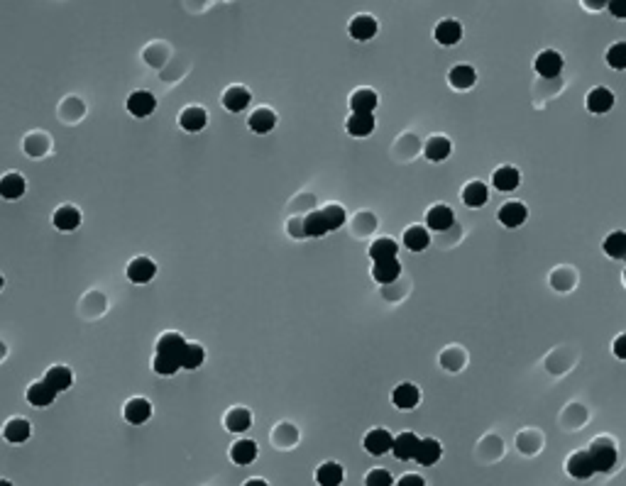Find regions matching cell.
Masks as SVG:
<instances>
[{
    "label": "cell",
    "instance_id": "8d00e7d4",
    "mask_svg": "<svg viewBox=\"0 0 626 486\" xmlns=\"http://www.w3.org/2000/svg\"><path fill=\"white\" fill-rule=\"evenodd\" d=\"M451 139L446 137H431L426 142V159L431 162H443L446 157H451Z\"/></svg>",
    "mask_w": 626,
    "mask_h": 486
},
{
    "label": "cell",
    "instance_id": "f1b7e54d",
    "mask_svg": "<svg viewBox=\"0 0 626 486\" xmlns=\"http://www.w3.org/2000/svg\"><path fill=\"white\" fill-rule=\"evenodd\" d=\"M521 176L519 171L514 169V166H501V169L494 171V176H492V184H494L496 191H504V194H509V191H514L516 186H519Z\"/></svg>",
    "mask_w": 626,
    "mask_h": 486
},
{
    "label": "cell",
    "instance_id": "e0dca14e",
    "mask_svg": "<svg viewBox=\"0 0 626 486\" xmlns=\"http://www.w3.org/2000/svg\"><path fill=\"white\" fill-rule=\"evenodd\" d=\"M25 179H22L20 174H6L3 179H0V198H6V201H17L25 196Z\"/></svg>",
    "mask_w": 626,
    "mask_h": 486
},
{
    "label": "cell",
    "instance_id": "484cf974",
    "mask_svg": "<svg viewBox=\"0 0 626 486\" xmlns=\"http://www.w3.org/2000/svg\"><path fill=\"white\" fill-rule=\"evenodd\" d=\"M460 37H462V27L457 20H443L441 25L436 27V40H438V45H443V47L457 45Z\"/></svg>",
    "mask_w": 626,
    "mask_h": 486
},
{
    "label": "cell",
    "instance_id": "603a6c76",
    "mask_svg": "<svg viewBox=\"0 0 626 486\" xmlns=\"http://www.w3.org/2000/svg\"><path fill=\"white\" fill-rule=\"evenodd\" d=\"M345 127H347V132H350L352 137H367V134H372V130H375V115L372 113H352L350 118H347Z\"/></svg>",
    "mask_w": 626,
    "mask_h": 486
},
{
    "label": "cell",
    "instance_id": "9c48e42d",
    "mask_svg": "<svg viewBox=\"0 0 626 486\" xmlns=\"http://www.w3.org/2000/svg\"><path fill=\"white\" fill-rule=\"evenodd\" d=\"M526 205L519 203V201H509L499 208V223L506 225V228H519V225L526 223Z\"/></svg>",
    "mask_w": 626,
    "mask_h": 486
},
{
    "label": "cell",
    "instance_id": "7402d4cb",
    "mask_svg": "<svg viewBox=\"0 0 626 486\" xmlns=\"http://www.w3.org/2000/svg\"><path fill=\"white\" fill-rule=\"evenodd\" d=\"M441 455H443L441 442L433 440V437H426V440L418 442V450H416L414 460L418 462V464H423V467H431V464H436V462L441 460Z\"/></svg>",
    "mask_w": 626,
    "mask_h": 486
},
{
    "label": "cell",
    "instance_id": "1f68e13d",
    "mask_svg": "<svg viewBox=\"0 0 626 486\" xmlns=\"http://www.w3.org/2000/svg\"><path fill=\"white\" fill-rule=\"evenodd\" d=\"M487 198H490V191L482 181H472L462 189V201H465L467 208H480L487 203Z\"/></svg>",
    "mask_w": 626,
    "mask_h": 486
},
{
    "label": "cell",
    "instance_id": "d590c367",
    "mask_svg": "<svg viewBox=\"0 0 626 486\" xmlns=\"http://www.w3.org/2000/svg\"><path fill=\"white\" fill-rule=\"evenodd\" d=\"M448 79H451V84L455 86V88L465 91V88H472V86H475L477 74H475V69H472V66L460 64V66H455V69L451 71V76H448Z\"/></svg>",
    "mask_w": 626,
    "mask_h": 486
},
{
    "label": "cell",
    "instance_id": "7c38bea8",
    "mask_svg": "<svg viewBox=\"0 0 626 486\" xmlns=\"http://www.w3.org/2000/svg\"><path fill=\"white\" fill-rule=\"evenodd\" d=\"M32 435V425L25 421V418H13L3 425V437L13 445H20V442H27Z\"/></svg>",
    "mask_w": 626,
    "mask_h": 486
},
{
    "label": "cell",
    "instance_id": "3957f363",
    "mask_svg": "<svg viewBox=\"0 0 626 486\" xmlns=\"http://www.w3.org/2000/svg\"><path fill=\"white\" fill-rule=\"evenodd\" d=\"M155 108H157V98L150 91H135L127 98V113L135 115V118H147V115L155 113Z\"/></svg>",
    "mask_w": 626,
    "mask_h": 486
},
{
    "label": "cell",
    "instance_id": "7a4b0ae2",
    "mask_svg": "<svg viewBox=\"0 0 626 486\" xmlns=\"http://www.w3.org/2000/svg\"><path fill=\"white\" fill-rule=\"evenodd\" d=\"M391 445H394V437H391V432L384 430V428H375V430H370L365 435V450L375 457L386 455V452L391 450Z\"/></svg>",
    "mask_w": 626,
    "mask_h": 486
},
{
    "label": "cell",
    "instance_id": "d4e9b609",
    "mask_svg": "<svg viewBox=\"0 0 626 486\" xmlns=\"http://www.w3.org/2000/svg\"><path fill=\"white\" fill-rule=\"evenodd\" d=\"M377 93L372 88H357L355 93L350 95V108L352 113H375L377 108Z\"/></svg>",
    "mask_w": 626,
    "mask_h": 486
},
{
    "label": "cell",
    "instance_id": "d6a6232c",
    "mask_svg": "<svg viewBox=\"0 0 626 486\" xmlns=\"http://www.w3.org/2000/svg\"><path fill=\"white\" fill-rule=\"evenodd\" d=\"M343 476H345V471H343V467L338 462H323L316 469V481L323 486H338L343 481Z\"/></svg>",
    "mask_w": 626,
    "mask_h": 486
},
{
    "label": "cell",
    "instance_id": "f35d334b",
    "mask_svg": "<svg viewBox=\"0 0 626 486\" xmlns=\"http://www.w3.org/2000/svg\"><path fill=\"white\" fill-rule=\"evenodd\" d=\"M604 252L609 254L611 259L626 257V233H621V230L611 233L609 237L604 240Z\"/></svg>",
    "mask_w": 626,
    "mask_h": 486
},
{
    "label": "cell",
    "instance_id": "277c9868",
    "mask_svg": "<svg viewBox=\"0 0 626 486\" xmlns=\"http://www.w3.org/2000/svg\"><path fill=\"white\" fill-rule=\"evenodd\" d=\"M123 418L132 425H142L152 418V403L147 398H130L123 408Z\"/></svg>",
    "mask_w": 626,
    "mask_h": 486
},
{
    "label": "cell",
    "instance_id": "8992f818",
    "mask_svg": "<svg viewBox=\"0 0 626 486\" xmlns=\"http://www.w3.org/2000/svg\"><path fill=\"white\" fill-rule=\"evenodd\" d=\"M179 125L186 132H201V130L208 125V113L198 105H191V108H184L179 113Z\"/></svg>",
    "mask_w": 626,
    "mask_h": 486
},
{
    "label": "cell",
    "instance_id": "6da1fadb",
    "mask_svg": "<svg viewBox=\"0 0 626 486\" xmlns=\"http://www.w3.org/2000/svg\"><path fill=\"white\" fill-rule=\"evenodd\" d=\"M590 457H592V464H595V471H609L611 467L616 464V447L611 440L607 437H600L590 445Z\"/></svg>",
    "mask_w": 626,
    "mask_h": 486
},
{
    "label": "cell",
    "instance_id": "b9f144b4",
    "mask_svg": "<svg viewBox=\"0 0 626 486\" xmlns=\"http://www.w3.org/2000/svg\"><path fill=\"white\" fill-rule=\"evenodd\" d=\"M321 213H323V218H326V223H328V230H338V228L345 225V210H343V205L331 203V205H326Z\"/></svg>",
    "mask_w": 626,
    "mask_h": 486
},
{
    "label": "cell",
    "instance_id": "7bdbcfd3",
    "mask_svg": "<svg viewBox=\"0 0 626 486\" xmlns=\"http://www.w3.org/2000/svg\"><path fill=\"white\" fill-rule=\"evenodd\" d=\"M365 484L367 486H391L394 479H391V474L386 469H372L370 474H367Z\"/></svg>",
    "mask_w": 626,
    "mask_h": 486
},
{
    "label": "cell",
    "instance_id": "f6af8a7d",
    "mask_svg": "<svg viewBox=\"0 0 626 486\" xmlns=\"http://www.w3.org/2000/svg\"><path fill=\"white\" fill-rule=\"evenodd\" d=\"M614 354L619 359H626V335H619V338L614 340Z\"/></svg>",
    "mask_w": 626,
    "mask_h": 486
},
{
    "label": "cell",
    "instance_id": "44dd1931",
    "mask_svg": "<svg viewBox=\"0 0 626 486\" xmlns=\"http://www.w3.org/2000/svg\"><path fill=\"white\" fill-rule=\"evenodd\" d=\"M186 347V340L179 333H164L157 340V354H166V357H176L181 362V352Z\"/></svg>",
    "mask_w": 626,
    "mask_h": 486
},
{
    "label": "cell",
    "instance_id": "ac0fdd59",
    "mask_svg": "<svg viewBox=\"0 0 626 486\" xmlns=\"http://www.w3.org/2000/svg\"><path fill=\"white\" fill-rule=\"evenodd\" d=\"M247 125H250V130L252 132H257V134H267V132H272V130H274V125H276V113L272 108H257L255 113L250 115V118H247Z\"/></svg>",
    "mask_w": 626,
    "mask_h": 486
},
{
    "label": "cell",
    "instance_id": "52a82bcc",
    "mask_svg": "<svg viewBox=\"0 0 626 486\" xmlns=\"http://www.w3.org/2000/svg\"><path fill=\"white\" fill-rule=\"evenodd\" d=\"M221 103H223V108L230 110V113H242V110L252 103V93L247 88H242V86H233V88H228L226 93H223Z\"/></svg>",
    "mask_w": 626,
    "mask_h": 486
},
{
    "label": "cell",
    "instance_id": "c3c4849f",
    "mask_svg": "<svg viewBox=\"0 0 626 486\" xmlns=\"http://www.w3.org/2000/svg\"><path fill=\"white\" fill-rule=\"evenodd\" d=\"M0 288H3V276H0Z\"/></svg>",
    "mask_w": 626,
    "mask_h": 486
},
{
    "label": "cell",
    "instance_id": "ab89813d",
    "mask_svg": "<svg viewBox=\"0 0 626 486\" xmlns=\"http://www.w3.org/2000/svg\"><path fill=\"white\" fill-rule=\"evenodd\" d=\"M152 369H155L159 377H174L181 369V362L176 357H166V354H155L152 359Z\"/></svg>",
    "mask_w": 626,
    "mask_h": 486
},
{
    "label": "cell",
    "instance_id": "2e32d148",
    "mask_svg": "<svg viewBox=\"0 0 626 486\" xmlns=\"http://www.w3.org/2000/svg\"><path fill=\"white\" fill-rule=\"evenodd\" d=\"M399 274H401V264L396 257L379 259V262H375V267H372V276H375V281H379V283L396 281Z\"/></svg>",
    "mask_w": 626,
    "mask_h": 486
},
{
    "label": "cell",
    "instance_id": "5bb4252c",
    "mask_svg": "<svg viewBox=\"0 0 626 486\" xmlns=\"http://www.w3.org/2000/svg\"><path fill=\"white\" fill-rule=\"evenodd\" d=\"M347 32H350L352 40L367 42V40H372V37L377 35V20L372 15H357V17H352Z\"/></svg>",
    "mask_w": 626,
    "mask_h": 486
},
{
    "label": "cell",
    "instance_id": "8fae6325",
    "mask_svg": "<svg viewBox=\"0 0 626 486\" xmlns=\"http://www.w3.org/2000/svg\"><path fill=\"white\" fill-rule=\"evenodd\" d=\"M52 223H54V228L61 230V233H71V230H76L81 225L79 208H74V205H61V208H56L54 215H52Z\"/></svg>",
    "mask_w": 626,
    "mask_h": 486
},
{
    "label": "cell",
    "instance_id": "7dc6e473",
    "mask_svg": "<svg viewBox=\"0 0 626 486\" xmlns=\"http://www.w3.org/2000/svg\"><path fill=\"white\" fill-rule=\"evenodd\" d=\"M585 3V8H590V10H602V8L609 6V0H582Z\"/></svg>",
    "mask_w": 626,
    "mask_h": 486
},
{
    "label": "cell",
    "instance_id": "4dcf8cb0",
    "mask_svg": "<svg viewBox=\"0 0 626 486\" xmlns=\"http://www.w3.org/2000/svg\"><path fill=\"white\" fill-rule=\"evenodd\" d=\"M611 105H614V93H611L609 88H595L590 95H587V108H590V113H607V110H611Z\"/></svg>",
    "mask_w": 626,
    "mask_h": 486
},
{
    "label": "cell",
    "instance_id": "836d02e7",
    "mask_svg": "<svg viewBox=\"0 0 626 486\" xmlns=\"http://www.w3.org/2000/svg\"><path fill=\"white\" fill-rule=\"evenodd\" d=\"M205 362V350L198 343H186L184 352H181V369H198Z\"/></svg>",
    "mask_w": 626,
    "mask_h": 486
},
{
    "label": "cell",
    "instance_id": "cb8c5ba5",
    "mask_svg": "<svg viewBox=\"0 0 626 486\" xmlns=\"http://www.w3.org/2000/svg\"><path fill=\"white\" fill-rule=\"evenodd\" d=\"M568 471L577 479H590L595 474V464H592V457L590 452H575V455L568 460Z\"/></svg>",
    "mask_w": 626,
    "mask_h": 486
},
{
    "label": "cell",
    "instance_id": "4fadbf2b",
    "mask_svg": "<svg viewBox=\"0 0 626 486\" xmlns=\"http://www.w3.org/2000/svg\"><path fill=\"white\" fill-rule=\"evenodd\" d=\"M418 437L414 432H401V435L394 437V445H391V452H394L396 460L406 462V460H414L416 450H418Z\"/></svg>",
    "mask_w": 626,
    "mask_h": 486
},
{
    "label": "cell",
    "instance_id": "d6986e66",
    "mask_svg": "<svg viewBox=\"0 0 626 486\" xmlns=\"http://www.w3.org/2000/svg\"><path fill=\"white\" fill-rule=\"evenodd\" d=\"M54 398H56V391L47 382H37L27 389V403H32V406H37V408L52 406Z\"/></svg>",
    "mask_w": 626,
    "mask_h": 486
},
{
    "label": "cell",
    "instance_id": "e575fe53",
    "mask_svg": "<svg viewBox=\"0 0 626 486\" xmlns=\"http://www.w3.org/2000/svg\"><path fill=\"white\" fill-rule=\"evenodd\" d=\"M326 233H331V230H328V223H326V218H323L321 210L306 215V220H304V237H323Z\"/></svg>",
    "mask_w": 626,
    "mask_h": 486
},
{
    "label": "cell",
    "instance_id": "83f0119b",
    "mask_svg": "<svg viewBox=\"0 0 626 486\" xmlns=\"http://www.w3.org/2000/svg\"><path fill=\"white\" fill-rule=\"evenodd\" d=\"M428 242H431V235H428V230L421 228V225H411V228L404 233V244H406V249H411V252H423V249L428 247Z\"/></svg>",
    "mask_w": 626,
    "mask_h": 486
},
{
    "label": "cell",
    "instance_id": "5b68a950",
    "mask_svg": "<svg viewBox=\"0 0 626 486\" xmlns=\"http://www.w3.org/2000/svg\"><path fill=\"white\" fill-rule=\"evenodd\" d=\"M157 274V264L147 257H135L130 264H127V279L132 283H147L152 281Z\"/></svg>",
    "mask_w": 626,
    "mask_h": 486
},
{
    "label": "cell",
    "instance_id": "30bf717a",
    "mask_svg": "<svg viewBox=\"0 0 626 486\" xmlns=\"http://www.w3.org/2000/svg\"><path fill=\"white\" fill-rule=\"evenodd\" d=\"M536 71L543 76V79H556V76L563 71V56L553 49L541 52L536 59Z\"/></svg>",
    "mask_w": 626,
    "mask_h": 486
},
{
    "label": "cell",
    "instance_id": "4316f807",
    "mask_svg": "<svg viewBox=\"0 0 626 486\" xmlns=\"http://www.w3.org/2000/svg\"><path fill=\"white\" fill-rule=\"evenodd\" d=\"M426 223L431 230H448L453 223H455V213H453L448 205H433L426 215Z\"/></svg>",
    "mask_w": 626,
    "mask_h": 486
},
{
    "label": "cell",
    "instance_id": "ba28073f",
    "mask_svg": "<svg viewBox=\"0 0 626 486\" xmlns=\"http://www.w3.org/2000/svg\"><path fill=\"white\" fill-rule=\"evenodd\" d=\"M418 401H421V391L414 384H399L391 393V403L401 411H411V408L418 406Z\"/></svg>",
    "mask_w": 626,
    "mask_h": 486
},
{
    "label": "cell",
    "instance_id": "ee69618b",
    "mask_svg": "<svg viewBox=\"0 0 626 486\" xmlns=\"http://www.w3.org/2000/svg\"><path fill=\"white\" fill-rule=\"evenodd\" d=\"M609 13L619 20H626V0H609Z\"/></svg>",
    "mask_w": 626,
    "mask_h": 486
},
{
    "label": "cell",
    "instance_id": "74e56055",
    "mask_svg": "<svg viewBox=\"0 0 626 486\" xmlns=\"http://www.w3.org/2000/svg\"><path fill=\"white\" fill-rule=\"evenodd\" d=\"M396 252H399V244H396L394 240H389V237L375 240V242H372V247H370V257L375 259V262H379V259L396 257Z\"/></svg>",
    "mask_w": 626,
    "mask_h": 486
},
{
    "label": "cell",
    "instance_id": "bcb514c9",
    "mask_svg": "<svg viewBox=\"0 0 626 486\" xmlns=\"http://www.w3.org/2000/svg\"><path fill=\"white\" fill-rule=\"evenodd\" d=\"M411 484H414V486H423L426 481H423L421 476H416V474H406V476H401V479H399V486H411Z\"/></svg>",
    "mask_w": 626,
    "mask_h": 486
},
{
    "label": "cell",
    "instance_id": "f546056e",
    "mask_svg": "<svg viewBox=\"0 0 626 486\" xmlns=\"http://www.w3.org/2000/svg\"><path fill=\"white\" fill-rule=\"evenodd\" d=\"M250 425H252V411H247V408H242V406L228 411L226 428L230 432H245V430H250Z\"/></svg>",
    "mask_w": 626,
    "mask_h": 486
},
{
    "label": "cell",
    "instance_id": "9a60e30c",
    "mask_svg": "<svg viewBox=\"0 0 626 486\" xmlns=\"http://www.w3.org/2000/svg\"><path fill=\"white\" fill-rule=\"evenodd\" d=\"M45 382L49 384V386L54 389L56 393H59V391H66V389H69L71 384H74V372H71L69 367H64V364H54V367L47 369Z\"/></svg>",
    "mask_w": 626,
    "mask_h": 486
},
{
    "label": "cell",
    "instance_id": "ffe728a7",
    "mask_svg": "<svg viewBox=\"0 0 626 486\" xmlns=\"http://www.w3.org/2000/svg\"><path fill=\"white\" fill-rule=\"evenodd\" d=\"M230 460L235 462V464H240V467H247V464H252V462L257 460V442L255 440H237V442H233V447H230Z\"/></svg>",
    "mask_w": 626,
    "mask_h": 486
},
{
    "label": "cell",
    "instance_id": "60d3db41",
    "mask_svg": "<svg viewBox=\"0 0 626 486\" xmlns=\"http://www.w3.org/2000/svg\"><path fill=\"white\" fill-rule=\"evenodd\" d=\"M607 64L616 71L626 69V42H616V45L609 47V52H607Z\"/></svg>",
    "mask_w": 626,
    "mask_h": 486
}]
</instances>
